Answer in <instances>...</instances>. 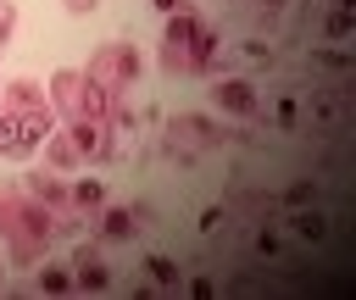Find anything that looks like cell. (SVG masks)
<instances>
[{
	"mask_svg": "<svg viewBox=\"0 0 356 300\" xmlns=\"http://www.w3.org/2000/svg\"><path fill=\"white\" fill-rule=\"evenodd\" d=\"M295 233H300V239H323V233H328V222H323L317 211H295Z\"/></svg>",
	"mask_w": 356,
	"mask_h": 300,
	"instance_id": "4",
	"label": "cell"
},
{
	"mask_svg": "<svg viewBox=\"0 0 356 300\" xmlns=\"http://www.w3.org/2000/svg\"><path fill=\"white\" fill-rule=\"evenodd\" d=\"M284 200H289V206H312V200H317V183H295Z\"/></svg>",
	"mask_w": 356,
	"mask_h": 300,
	"instance_id": "8",
	"label": "cell"
},
{
	"mask_svg": "<svg viewBox=\"0 0 356 300\" xmlns=\"http://www.w3.org/2000/svg\"><path fill=\"white\" fill-rule=\"evenodd\" d=\"M83 6H95V0H72V11H83Z\"/></svg>",
	"mask_w": 356,
	"mask_h": 300,
	"instance_id": "11",
	"label": "cell"
},
{
	"mask_svg": "<svg viewBox=\"0 0 356 300\" xmlns=\"http://www.w3.org/2000/svg\"><path fill=\"white\" fill-rule=\"evenodd\" d=\"M39 283H44L50 294H61V289H67V272H56V267H44V272H39Z\"/></svg>",
	"mask_w": 356,
	"mask_h": 300,
	"instance_id": "9",
	"label": "cell"
},
{
	"mask_svg": "<svg viewBox=\"0 0 356 300\" xmlns=\"http://www.w3.org/2000/svg\"><path fill=\"white\" fill-rule=\"evenodd\" d=\"M78 283H83V289H106V267H100L95 256H83V261H78Z\"/></svg>",
	"mask_w": 356,
	"mask_h": 300,
	"instance_id": "5",
	"label": "cell"
},
{
	"mask_svg": "<svg viewBox=\"0 0 356 300\" xmlns=\"http://www.w3.org/2000/svg\"><path fill=\"white\" fill-rule=\"evenodd\" d=\"M317 61H323V67H350V56H345V50H323Z\"/></svg>",
	"mask_w": 356,
	"mask_h": 300,
	"instance_id": "10",
	"label": "cell"
},
{
	"mask_svg": "<svg viewBox=\"0 0 356 300\" xmlns=\"http://www.w3.org/2000/svg\"><path fill=\"white\" fill-rule=\"evenodd\" d=\"M145 267H150V278H156V283H178V267H172L167 256H150Z\"/></svg>",
	"mask_w": 356,
	"mask_h": 300,
	"instance_id": "7",
	"label": "cell"
},
{
	"mask_svg": "<svg viewBox=\"0 0 356 300\" xmlns=\"http://www.w3.org/2000/svg\"><path fill=\"white\" fill-rule=\"evenodd\" d=\"M323 33H328V39H350V11H345V0H339V6L328 11V22H323Z\"/></svg>",
	"mask_w": 356,
	"mask_h": 300,
	"instance_id": "3",
	"label": "cell"
},
{
	"mask_svg": "<svg viewBox=\"0 0 356 300\" xmlns=\"http://www.w3.org/2000/svg\"><path fill=\"white\" fill-rule=\"evenodd\" d=\"M217 100H222L228 111H256V94H250V83H239V78H234V83H222V89H217Z\"/></svg>",
	"mask_w": 356,
	"mask_h": 300,
	"instance_id": "2",
	"label": "cell"
},
{
	"mask_svg": "<svg viewBox=\"0 0 356 300\" xmlns=\"http://www.w3.org/2000/svg\"><path fill=\"white\" fill-rule=\"evenodd\" d=\"M128 233H134V217L128 211H111L106 217V239H128Z\"/></svg>",
	"mask_w": 356,
	"mask_h": 300,
	"instance_id": "6",
	"label": "cell"
},
{
	"mask_svg": "<svg viewBox=\"0 0 356 300\" xmlns=\"http://www.w3.org/2000/svg\"><path fill=\"white\" fill-rule=\"evenodd\" d=\"M39 133H44V117H39V111H22V117H0V150H28Z\"/></svg>",
	"mask_w": 356,
	"mask_h": 300,
	"instance_id": "1",
	"label": "cell"
}]
</instances>
